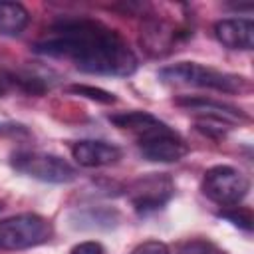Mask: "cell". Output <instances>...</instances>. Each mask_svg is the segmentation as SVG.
I'll list each match as a JSON object with an SVG mask.
<instances>
[{
    "instance_id": "cell-1",
    "label": "cell",
    "mask_w": 254,
    "mask_h": 254,
    "mask_svg": "<svg viewBox=\"0 0 254 254\" xmlns=\"http://www.w3.org/2000/svg\"><path fill=\"white\" fill-rule=\"evenodd\" d=\"M32 50L42 56L64 58L77 69L95 75L125 77L137 69V56L125 38L87 16H64L52 22Z\"/></svg>"
},
{
    "instance_id": "cell-2",
    "label": "cell",
    "mask_w": 254,
    "mask_h": 254,
    "mask_svg": "<svg viewBox=\"0 0 254 254\" xmlns=\"http://www.w3.org/2000/svg\"><path fill=\"white\" fill-rule=\"evenodd\" d=\"M109 121L115 127L133 135V139L139 147V153L147 161L177 163L189 153L185 139L175 129H171L167 123H163L161 119H157L155 115H151L147 111L111 113Z\"/></svg>"
},
{
    "instance_id": "cell-3",
    "label": "cell",
    "mask_w": 254,
    "mask_h": 254,
    "mask_svg": "<svg viewBox=\"0 0 254 254\" xmlns=\"http://www.w3.org/2000/svg\"><path fill=\"white\" fill-rule=\"evenodd\" d=\"M161 81L173 85H190L200 89H214L220 93H242L250 89L246 77L214 69L210 65H202L196 62H181L167 65L159 71Z\"/></svg>"
},
{
    "instance_id": "cell-4",
    "label": "cell",
    "mask_w": 254,
    "mask_h": 254,
    "mask_svg": "<svg viewBox=\"0 0 254 254\" xmlns=\"http://www.w3.org/2000/svg\"><path fill=\"white\" fill-rule=\"evenodd\" d=\"M171 14L163 16L157 12L145 14L139 42L147 56L151 58H165L179 50L192 36V28L187 20H173Z\"/></svg>"
},
{
    "instance_id": "cell-5",
    "label": "cell",
    "mask_w": 254,
    "mask_h": 254,
    "mask_svg": "<svg viewBox=\"0 0 254 254\" xmlns=\"http://www.w3.org/2000/svg\"><path fill=\"white\" fill-rule=\"evenodd\" d=\"M54 226L48 218L24 212L0 220V250H26L50 242Z\"/></svg>"
},
{
    "instance_id": "cell-6",
    "label": "cell",
    "mask_w": 254,
    "mask_h": 254,
    "mask_svg": "<svg viewBox=\"0 0 254 254\" xmlns=\"http://www.w3.org/2000/svg\"><path fill=\"white\" fill-rule=\"evenodd\" d=\"M200 189L208 200L228 208V206H238L244 200V196L250 190V181L242 171L234 167L216 165L204 173Z\"/></svg>"
},
{
    "instance_id": "cell-7",
    "label": "cell",
    "mask_w": 254,
    "mask_h": 254,
    "mask_svg": "<svg viewBox=\"0 0 254 254\" xmlns=\"http://www.w3.org/2000/svg\"><path fill=\"white\" fill-rule=\"evenodd\" d=\"M12 167L36 181L64 185L75 179V169L62 157L40 151H18L10 159Z\"/></svg>"
},
{
    "instance_id": "cell-8",
    "label": "cell",
    "mask_w": 254,
    "mask_h": 254,
    "mask_svg": "<svg viewBox=\"0 0 254 254\" xmlns=\"http://www.w3.org/2000/svg\"><path fill=\"white\" fill-rule=\"evenodd\" d=\"M175 194V183L165 173H151L133 181L127 189V198L135 212L151 214L161 210Z\"/></svg>"
},
{
    "instance_id": "cell-9",
    "label": "cell",
    "mask_w": 254,
    "mask_h": 254,
    "mask_svg": "<svg viewBox=\"0 0 254 254\" xmlns=\"http://www.w3.org/2000/svg\"><path fill=\"white\" fill-rule=\"evenodd\" d=\"M175 103L187 111H192L196 115V119H210V121H218L224 125H240L244 121H248V115L230 105V103H222L218 99H210V97H194V95H183L177 97Z\"/></svg>"
},
{
    "instance_id": "cell-10",
    "label": "cell",
    "mask_w": 254,
    "mask_h": 254,
    "mask_svg": "<svg viewBox=\"0 0 254 254\" xmlns=\"http://www.w3.org/2000/svg\"><path fill=\"white\" fill-rule=\"evenodd\" d=\"M71 155L77 165L87 169H97V167L115 165L121 159V149L107 141L81 139L71 145Z\"/></svg>"
},
{
    "instance_id": "cell-11",
    "label": "cell",
    "mask_w": 254,
    "mask_h": 254,
    "mask_svg": "<svg viewBox=\"0 0 254 254\" xmlns=\"http://www.w3.org/2000/svg\"><path fill=\"white\" fill-rule=\"evenodd\" d=\"M216 40L228 50H252L254 48V22L250 18H224L214 24Z\"/></svg>"
},
{
    "instance_id": "cell-12",
    "label": "cell",
    "mask_w": 254,
    "mask_h": 254,
    "mask_svg": "<svg viewBox=\"0 0 254 254\" xmlns=\"http://www.w3.org/2000/svg\"><path fill=\"white\" fill-rule=\"evenodd\" d=\"M30 12L20 2H0V34L18 36L26 30Z\"/></svg>"
},
{
    "instance_id": "cell-13",
    "label": "cell",
    "mask_w": 254,
    "mask_h": 254,
    "mask_svg": "<svg viewBox=\"0 0 254 254\" xmlns=\"http://www.w3.org/2000/svg\"><path fill=\"white\" fill-rule=\"evenodd\" d=\"M71 220L77 228H111V226L117 224L119 214L113 208L95 206V208H85L81 212L77 210L71 216Z\"/></svg>"
},
{
    "instance_id": "cell-14",
    "label": "cell",
    "mask_w": 254,
    "mask_h": 254,
    "mask_svg": "<svg viewBox=\"0 0 254 254\" xmlns=\"http://www.w3.org/2000/svg\"><path fill=\"white\" fill-rule=\"evenodd\" d=\"M220 216L230 220L234 226H240L244 230H252V212L250 208H244V206H228L224 210H220Z\"/></svg>"
},
{
    "instance_id": "cell-15",
    "label": "cell",
    "mask_w": 254,
    "mask_h": 254,
    "mask_svg": "<svg viewBox=\"0 0 254 254\" xmlns=\"http://www.w3.org/2000/svg\"><path fill=\"white\" fill-rule=\"evenodd\" d=\"M69 91L77 93V95H83V97H89L93 101H99V103H113L115 101V95L105 91V89H99V87H91V85H71Z\"/></svg>"
},
{
    "instance_id": "cell-16",
    "label": "cell",
    "mask_w": 254,
    "mask_h": 254,
    "mask_svg": "<svg viewBox=\"0 0 254 254\" xmlns=\"http://www.w3.org/2000/svg\"><path fill=\"white\" fill-rule=\"evenodd\" d=\"M177 254H224V252L208 240H189L177 250Z\"/></svg>"
},
{
    "instance_id": "cell-17",
    "label": "cell",
    "mask_w": 254,
    "mask_h": 254,
    "mask_svg": "<svg viewBox=\"0 0 254 254\" xmlns=\"http://www.w3.org/2000/svg\"><path fill=\"white\" fill-rule=\"evenodd\" d=\"M131 254H171L169 246L165 242H159V240H147L143 244H139Z\"/></svg>"
},
{
    "instance_id": "cell-18",
    "label": "cell",
    "mask_w": 254,
    "mask_h": 254,
    "mask_svg": "<svg viewBox=\"0 0 254 254\" xmlns=\"http://www.w3.org/2000/svg\"><path fill=\"white\" fill-rule=\"evenodd\" d=\"M69 254H105V250H103V246H101L99 242L87 240V242L75 244V246L69 250Z\"/></svg>"
},
{
    "instance_id": "cell-19",
    "label": "cell",
    "mask_w": 254,
    "mask_h": 254,
    "mask_svg": "<svg viewBox=\"0 0 254 254\" xmlns=\"http://www.w3.org/2000/svg\"><path fill=\"white\" fill-rule=\"evenodd\" d=\"M8 83H10V77H6V75H2V73H0V95L8 89Z\"/></svg>"
},
{
    "instance_id": "cell-20",
    "label": "cell",
    "mask_w": 254,
    "mask_h": 254,
    "mask_svg": "<svg viewBox=\"0 0 254 254\" xmlns=\"http://www.w3.org/2000/svg\"><path fill=\"white\" fill-rule=\"evenodd\" d=\"M0 210H2V202H0Z\"/></svg>"
}]
</instances>
